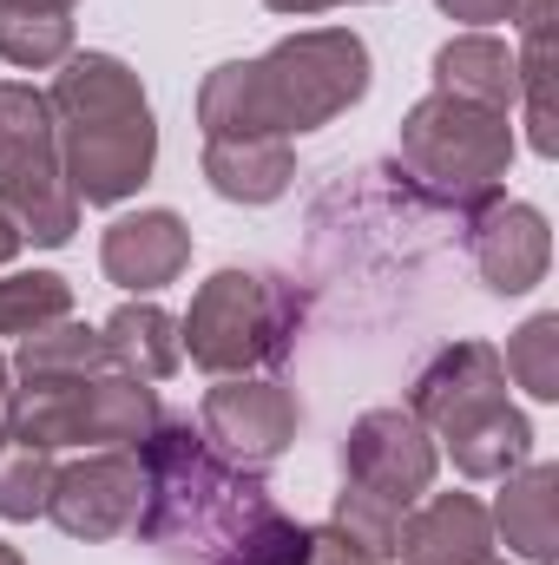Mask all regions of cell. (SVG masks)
Segmentation results:
<instances>
[{"label":"cell","mask_w":559,"mask_h":565,"mask_svg":"<svg viewBox=\"0 0 559 565\" xmlns=\"http://www.w3.org/2000/svg\"><path fill=\"white\" fill-rule=\"evenodd\" d=\"M402 164L447 204H487L514 164V126L500 106L428 93L402 119Z\"/></svg>","instance_id":"5b68a950"},{"label":"cell","mask_w":559,"mask_h":565,"mask_svg":"<svg viewBox=\"0 0 559 565\" xmlns=\"http://www.w3.org/2000/svg\"><path fill=\"white\" fill-rule=\"evenodd\" d=\"M73 7L80 0H0V60L27 73L73 60Z\"/></svg>","instance_id":"d6986e66"},{"label":"cell","mask_w":559,"mask_h":565,"mask_svg":"<svg viewBox=\"0 0 559 565\" xmlns=\"http://www.w3.org/2000/svg\"><path fill=\"white\" fill-rule=\"evenodd\" d=\"M434 93H454V99H481V106H514L520 99V66L507 53V40L494 33H461L434 53Z\"/></svg>","instance_id":"e0dca14e"},{"label":"cell","mask_w":559,"mask_h":565,"mask_svg":"<svg viewBox=\"0 0 559 565\" xmlns=\"http://www.w3.org/2000/svg\"><path fill=\"white\" fill-rule=\"evenodd\" d=\"M66 309H73V289L53 270H13V277H0V335H33L46 322H66Z\"/></svg>","instance_id":"7402d4cb"},{"label":"cell","mask_w":559,"mask_h":565,"mask_svg":"<svg viewBox=\"0 0 559 565\" xmlns=\"http://www.w3.org/2000/svg\"><path fill=\"white\" fill-rule=\"evenodd\" d=\"M158 415V388L139 375H86V382H33L13 395V440L27 447H86V440H113V447H139Z\"/></svg>","instance_id":"ba28073f"},{"label":"cell","mask_w":559,"mask_h":565,"mask_svg":"<svg viewBox=\"0 0 559 565\" xmlns=\"http://www.w3.org/2000/svg\"><path fill=\"white\" fill-rule=\"evenodd\" d=\"M13 250H20V231H13V224L0 217V264H13Z\"/></svg>","instance_id":"f1b7e54d"},{"label":"cell","mask_w":559,"mask_h":565,"mask_svg":"<svg viewBox=\"0 0 559 565\" xmlns=\"http://www.w3.org/2000/svg\"><path fill=\"white\" fill-rule=\"evenodd\" d=\"M395 553H402V565H487L494 559V520L474 493H434L428 507L402 513Z\"/></svg>","instance_id":"5bb4252c"},{"label":"cell","mask_w":559,"mask_h":565,"mask_svg":"<svg viewBox=\"0 0 559 565\" xmlns=\"http://www.w3.org/2000/svg\"><path fill=\"white\" fill-rule=\"evenodd\" d=\"M99 335H106L119 375H139V382H165V375H178V362H184L178 316H165L158 302H119Z\"/></svg>","instance_id":"ac0fdd59"},{"label":"cell","mask_w":559,"mask_h":565,"mask_svg":"<svg viewBox=\"0 0 559 565\" xmlns=\"http://www.w3.org/2000/svg\"><path fill=\"white\" fill-rule=\"evenodd\" d=\"M296 335V296L257 270H218L191 296V316L178 322V342L211 375H251L289 355Z\"/></svg>","instance_id":"8992f818"},{"label":"cell","mask_w":559,"mask_h":565,"mask_svg":"<svg viewBox=\"0 0 559 565\" xmlns=\"http://www.w3.org/2000/svg\"><path fill=\"white\" fill-rule=\"evenodd\" d=\"M46 106H53L60 171H66L80 204H119L151 178L158 126H151L139 73L126 60H113V53L60 60V79H53Z\"/></svg>","instance_id":"3957f363"},{"label":"cell","mask_w":559,"mask_h":565,"mask_svg":"<svg viewBox=\"0 0 559 565\" xmlns=\"http://www.w3.org/2000/svg\"><path fill=\"white\" fill-rule=\"evenodd\" d=\"M487 520L500 526L507 553L547 565L553 559V540H559V467H547V460L514 467V473H507V493H500V507H494Z\"/></svg>","instance_id":"9a60e30c"},{"label":"cell","mask_w":559,"mask_h":565,"mask_svg":"<svg viewBox=\"0 0 559 565\" xmlns=\"http://www.w3.org/2000/svg\"><path fill=\"white\" fill-rule=\"evenodd\" d=\"M342 487L389 500L395 513H409L421 493L434 487V440L409 408H376L349 427L342 440Z\"/></svg>","instance_id":"30bf717a"},{"label":"cell","mask_w":559,"mask_h":565,"mask_svg":"<svg viewBox=\"0 0 559 565\" xmlns=\"http://www.w3.org/2000/svg\"><path fill=\"white\" fill-rule=\"evenodd\" d=\"M145 513V467L139 454H93L73 467H53V493H46V520L73 540H133Z\"/></svg>","instance_id":"9c48e42d"},{"label":"cell","mask_w":559,"mask_h":565,"mask_svg":"<svg viewBox=\"0 0 559 565\" xmlns=\"http://www.w3.org/2000/svg\"><path fill=\"white\" fill-rule=\"evenodd\" d=\"M349 546H362L369 559H395V533H402V513L389 507V500H376V493H356V487H342L336 493V520H329Z\"/></svg>","instance_id":"d4e9b609"},{"label":"cell","mask_w":559,"mask_h":565,"mask_svg":"<svg viewBox=\"0 0 559 565\" xmlns=\"http://www.w3.org/2000/svg\"><path fill=\"white\" fill-rule=\"evenodd\" d=\"M46 493H53V460L46 447H27V440H0V520H33L46 513Z\"/></svg>","instance_id":"603a6c76"},{"label":"cell","mask_w":559,"mask_h":565,"mask_svg":"<svg viewBox=\"0 0 559 565\" xmlns=\"http://www.w3.org/2000/svg\"><path fill=\"white\" fill-rule=\"evenodd\" d=\"M369 93V46L349 26L289 33L264 60H231L198 86L204 139H289L316 132Z\"/></svg>","instance_id":"7a4b0ae2"},{"label":"cell","mask_w":559,"mask_h":565,"mask_svg":"<svg viewBox=\"0 0 559 565\" xmlns=\"http://www.w3.org/2000/svg\"><path fill=\"white\" fill-rule=\"evenodd\" d=\"M145 513L139 533L171 565H296L309 526H296L251 467H231L191 422H158L139 440Z\"/></svg>","instance_id":"6da1fadb"},{"label":"cell","mask_w":559,"mask_h":565,"mask_svg":"<svg viewBox=\"0 0 559 565\" xmlns=\"http://www.w3.org/2000/svg\"><path fill=\"white\" fill-rule=\"evenodd\" d=\"M184 264H191V231H184L178 211H133V217H119L99 237V270H106V282L139 289V296L178 282Z\"/></svg>","instance_id":"4fadbf2b"},{"label":"cell","mask_w":559,"mask_h":565,"mask_svg":"<svg viewBox=\"0 0 559 565\" xmlns=\"http://www.w3.org/2000/svg\"><path fill=\"white\" fill-rule=\"evenodd\" d=\"M487 565H494V559H487Z\"/></svg>","instance_id":"1f68e13d"},{"label":"cell","mask_w":559,"mask_h":565,"mask_svg":"<svg viewBox=\"0 0 559 565\" xmlns=\"http://www.w3.org/2000/svg\"><path fill=\"white\" fill-rule=\"evenodd\" d=\"M303 427V408L283 382H251V375H224L204 408H198V434L231 460V467H271L283 447L296 440Z\"/></svg>","instance_id":"8fae6325"},{"label":"cell","mask_w":559,"mask_h":565,"mask_svg":"<svg viewBox=\"0 0 559 565\" xmlns=\"http://www.w3.org/2000/svg\"><path fill=\"white\" fill-rule=\"evenodd\" d=\"M0 565H27V559H20V553H13V546H7V540H0Z\"/></svg>","instance_id":"f546056e"},{"label":"cell","mask_w":559,"mask_h":565,"mask_svg":"<svg viewBox=\"0 0 559 565\" xmlns=\"http://www.w3.org/2000/svg\"><path fill=\"white\" fill-rule=\"evenodd\" d=\"M204 178L231 204H271L296 178L289 139H204Z\"/></svg>","instance_id":"2e32d148"},{"label":"cell","mask_w":559,"mask_h":565,"mask_svg":"<svg viewBox=\"0 0 559 565\" xmlns=\"http://www.w3.org/2000/svg\"><path fill=\"white\" fill-rule=\"evenodd\" d=\"M534 402H559V316H534L514 342H507V362H500Z\"/></svg>","instance_id":"cb8c5ba5"},{"label":"cell","mask_w":559,"mask_h":565,"mask_svg":"<svg viewBox=\"0 0 559 565\" xmlns=\"http://www.w3.org/2000/svg\"><path fill=\"white\" fill-rule=\"evenodd\" d=\"M13 434V388H7V362H0V440Z\"/></svg>","instance_id":"83f0119b"},{"label":"cell","mask_w":559,"mask_h":565,"mask_svg":"<svg viewBox=\"0 0 559 565\" xmlns=\"http://www.w3.org/2000/svg\"><path fill=\"white\" fill-rule=\"evenodd\" d=\"M553 7L559 0H520L514 20H520V99H527V126H534V151L553 158Z\"/></svg>","instance_id":"ffe728a7"},{"label":"cell","mask_w":559,"mask_h":565,"mask_svg":"<svg viewBox=\"0 0 559 565\" xmlns=\"http://www.w3.org/2000/svg\"><path fill=\"white\" fill-rule=\"evenodd\" d=\"M106 369H119V362H113L106 335L86 329V322H46V329H33L20 342V362H13V375L27 388L33 382H86V375H106Z\"/></svg>","instance_id":"44dd1931"},{"label":"cell","mask_w":559,"mask_h":565,"mask_svg":"<svg viewBox=\"0 0 559 565\" xmlns=\"http://www.w3.org/2000/svg\"><path fill=\"white\" fill-rule=\"evenodd\" d=\"M0 217L20 231V244H66L80 224V198L60 171L53 106L20 79L0 86Z\"/></svg>","instance_id":"52a82bcc"},{"label":"cell","mask_w":559,"mask_h":565,"mask_svg":"<svg viewBox=\"0 0 559 565\" xmlns=\"http://www.w3.org/2000/svg\"><path fill=\"white\" fill-rule=\"evenodd\" d=\"M467 244H474V264H481L487 289H500V296H527L553 264L547 217L534 204H507V198H487L474 211V237Z\"/></svg>","instance_id":"7c38bea8"},{"label":"cell","mask_w":559,"mask_h":565,"mask_svg":"<svg viewBox=\"0 0 559 565\" xmlns=\"http://www.w3.org/2000/svg\"><path fill=\"white\" fill-rule=\"evenodd\" d=\"M296 565H309V546H303V559H296Z\"/></svg>","instance_id":"4dcf8cb0"},{"label":"cell","mask_w":559,"mask_h":565,"mask_svg":"<svg viewBox=\"0 0 559 565\" xmlns=\"http://www.w3.org/2000/svg\"><path fill=\"white\" fill-rule=\"evenodd\" d=\"M264 7H277V13H329L342 0H264Z\"/></svg>","instance_id":"4316f807"},{"label":"cell","mask_w":559,"mask_h":565,"mask_svg":"<svg viewBox=\"0 0 559 565\" xmlns=\"http://www.w3.org/2000/svg\"><path fill=\"white\" fill-rule=\"evenodd\" d=\"M434 7L454 13V20H467V26H487V20H514L520 0H434Z\"/></svg>","instance_id":"484cf974"},{"label":"cell","mask_w":559,"mask_h":565,"mask_svg":"<svg viewBox=\"0 0 559 565\" xmlns=\"http://www.w3.org/2000/svg\"><path fill=\"white\" fill-rule=\"evenodd\" d=\"M409 415L447 440L467 480H507L534 460V427L507 402V369L487 342H454L415 375Z\"/></svg>","instance_id":"277c9868"}]
</instances>
